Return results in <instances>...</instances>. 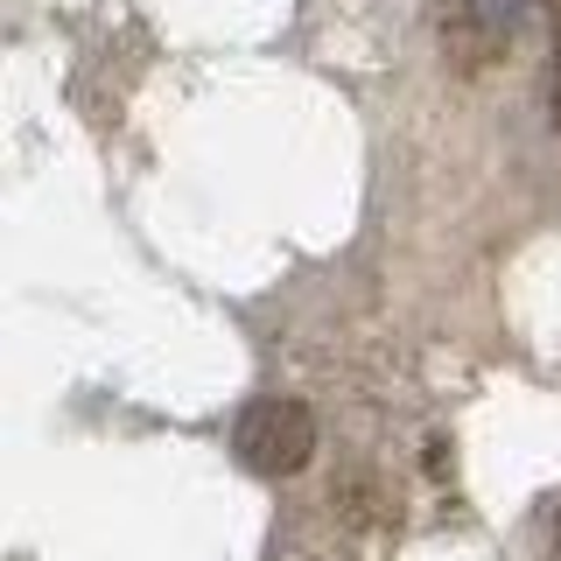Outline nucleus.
<instances>
[{
  "instance_id": "2",
  "label": "nucleus",
  "mask_w": 561,
  "mask_h": 561,
  "mask_svg": "<svg viewBox=\"0 0 561 561\" xmlns=\"http://www.w3.org/2000/svg\"><path fill=\"white\" fill-rule=\"evenodd\" d=\"M554 554H561V526H554Z\"/></svg>"
},
{
  "instance_id": "1",
  "label": "nucleus",
  "mask_w": 561,
  "mask_h": 561,
  "mask_svg": "<svg viewBox=\"0 0 561 561\" xmlns=\"http://www.w3.org/2000/svg\"><path fill=\"white\" fill-rule=\"evenodd\" d=\"M232 449L253 478H295L316 456V421L302 400H253L232 421Z\"/></svg>"
}]
</instances>
